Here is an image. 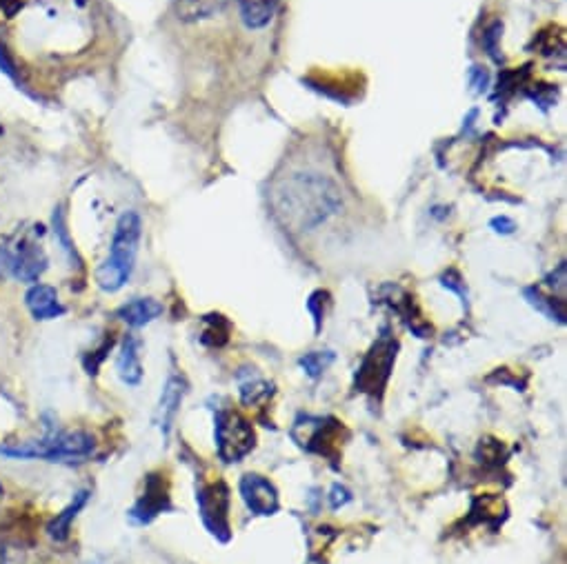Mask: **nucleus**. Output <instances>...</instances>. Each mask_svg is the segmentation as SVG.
Returning a JSON list of instances; mask_svg holds the SVG:
<instances>
[{"label": "nucleus", "instance_id": "nucleus-1", "mask_svg": "<svg viewBox=\"0 0 567 564\" xmlns=\"http://www.w3.org/2000/svg\"><path fill=\"white\" fill-rule=\"evenodd\" d=\"M278 218L296 231H310L343 207L341 191L321 174H294L274 191Z\"/></svg>", "mask_w": 567, "mask_h": 564}, {"label": "nucleus", "instance_id": "nucleus-2", "mask_svg": "<svg viewBox=\"0 0 567 564\" xmlns=\"http://www.w3.org/2000/svg\"><path fill=\"white\" fill-rule=\"evenodd\" d=\"M141 216L136 211H127L121 216L114 231L112 247H109V256L105 263L96 269V282L98 287L107 294L121 289L129 280L136 265L138 245H141Z\"/></svg>", "mask_w": 567, "mask_h": 564}, {"label": "nucleus", "instance_id": "nucleus-3", "mask_svg": "<svg viewBox=\"0 0 567 564\" xmlns=\"http://www.w3.org/2000/svg\"><path fill=\"white\" fill-rule=\"evenodd\" d=\"M94 451V438L85 431H49L43 440L23 445H0V456L16 460L83 462Z\"/></svg>", "mask_w": 567, "mask_h": 564}, {"label": "nucleus", "instance_id": "nucleus-4", "mask_svg": "<svg viewBox=\"0 0 567 564\" xmlns=\"http://www.w3.org/2000/svg\"><path fill=\"white\" fill-rule=\"evenodd\" d=\"M216 427H214V438H216V449L218 456L223 462H238L243 460L247 453L254 449V429L238 411L232 409H221L216 414Z\"/></svg>", "mask_w": 567, "mask_h": 564}, {"label": "nucleus", "instance_id": "nucleus-5", "mask_svg": "<svg viewBox=\"0 0 567 564\" xmlns=\"http://www.w3.org/2000/svg\"><path fill=\"white\" fill-rule=\"evenodd\" d=\"M196 502L205 527L221 542L230 540V491H227L225 482L216 480L210 485H201V489L196 491Z\"/></svg>", "mask_w": 567, "mask_h": 564}, {"label": "nucleus", "instance_id": "nucleus-6", "mask_svg": "<svg viewBox=\"0 0 567 564\" xmlns=\"http://www.w3.org/2000/svg\"><path fill=\"white\" fill-rule=\"evenodd\" d=\"M394 360H396V342L387 338L378 340L370 354H367V358L363 360L361 369H358L356 389L370 396L381 394L387 385V380H390Z\"/></svg>", "mask_w": 567, "mask_h": 564}, {"label": "nucleus", "instance_id": "nucleus-7", "mask_svg": "<svg viewBox=\"0 0 567 564\" xmlns=\"http://www.w3.org/2000/svg\"><path fill=\"white\" fill-rule=\"evenodd\" d=\"M238 489H241L245 507L250 509L254 516H274L278 511L276 487L267 478L258 476V473H247V476H243Z\"/></svg>", "mask_w": 567, "mask_h": 564}, {"label": "nucleus", "instance_id": "nucleus-8", "mask_svg": "<svg viewBox=\"0 0 567 564\" xmlns=\"http://www.w3.org/2000/svg\"><path fill=\"white\" fill-rule=\"evenodd\" d=\"M185 394H187V380L181 374H176V371L174 374H169L163 385V394L161 400H158V411H156V422L158 427H161L165 440L169 438V433H172Z\"/></svg>", "mask_w": 567, "mask_h": 564}, {"label": "nucleus", "instance_id": "nucleus-9", "mask_svg": "<svg viewBox=\"0 0 567 564\" xmlns=\"http://www.w3.org/2000/svg\"><path fill=\"white\" fill-rule=\"evenodd\" d=\"M167 507H169V496H167L165 480L161 476H156V473H152V476H147L143 498L138 500L136 507L132 509V518L138 522H149Z\"/></svg>", "mask_w": 567, "mask_h": 564}, {"label": "nucleus", "instance_id": "nucleus-10", "mask_svg": "<svg viewBox=\"0 0 567 564\" xmlns=\"http://www.w3.org/2000/svg\"><path fill=\"white\" fill-rule=\"evenodd\" d=\"M25 302L27 309L32 311V316L36 320H54L65 314V307L61 305V300H58L56 289L49 285H41V282L27 291Z\"/></svg>", "mask_w": 567, "mask_h": 564}, {"label": "nucleus", "instance_id": "nucleus-11", "mask_svg": "<svg viewBox=\"0 0 567 564\" xmlns=\"http://www.w3.org/2000/svg\"><path fill=\"white\" fill-rule=\"evenodd\" d=\"M47 267V258L41 249L36 245H23L21 249L12 254V265L9 271L16 278H21L23 282H36L43 276V271Z\"/></svg>", "mask_w": 567, "mask_h": 564}, {"label": "nucleus", "instance_id": "nucleus-12", "mask_svg": "<svg viewBox=\"0 0 567 564\" xmlns=\"http://www.w3.org/2000/svg\"><path fill=\"white\" fill-rule=\"evenodd\" d=\"M116 371H118V378H121L127 387L141 385L143 362H141V354H138L136 338L127 336L123 340V347L121 351H118V358H116Z\"/></svg>", "mask_w": 567, "mask_h": 564}, {"label": "nucleus", "instance_id": "nucleus-13", "mask_svg": "<svg viewBox=\"0 0 567 564\" xmlns=\"http://www.w3.org/2000/svg\"><path fill=\"white\" fill-rule=\"evenodd\" d=\"M163 314V305L154 298H134L118 309V318L129 327H145Z\"/></svg>", "mask_w": 567, "mask_h": 564}, {"label": "nucleus", "instance_id": "nucleus-14", "mask_svg": "<svg viewBox=\"0 0 567 564\" xmlns=\"http://www.w3.org/2000/svg\"><path fill=\"white\" fill-rule=\"evenodd\" d=\"M87 500H89V491H78L74 500L69 502V505L58 513V516L49 522V527H47V533H49V538L56 540V542H63L69 538V531H72V525H74V520L78 513H81L87 505Z\"/></svg>", "mask_w": 567, "mask_h": 564}, {"label": "nucleus", "instance_id": "nucleus-15", "mask_svg": "<svg viewBox=\"0 0 567 564\" xmlns=\"http://www.w3.org/2000/svg\"><path fill=\"white\" fill-rule=\"evenodd\" d=\"M278 0H238L243 23L250 29H261L274 18Z\"/></svg>", "mask_w": 567, "mask_h": 564}, {"label": "nucleus", "instance_id": "nucleus-16", "mask_svg": "<svg viewBox=\"0 0 567 564\" xmlns=\"http://www.w3.org/2000/svg\"><path fill=\"white\" fill-rule=\"evenodd\" d=\"M332 360H334L332 354H307L301 358V367L310 378H318L332 365Z\"/></svg>", "mask_w": 567, "mask_h": 564}, {"label": "nucleus", "instance_id": "nucleus-17", "mask_svg": "<svg viewBox=\"0 0 567 564\" xmlns=\"http://www.w3.org/2000/svg\"><path fill=\"white\" fill-rule=\"evenodd\" d=\"M227 0H185V9L189 16H212L214 12H218Z\"/></svg>", "mask_w": 567, "mask_h": 564}, {"label": "nucleus", "instance_id": "nucleus-18", "mask_svg": "<svg viewBox=\"0 0 567 564\" xmlns=\"http://www.w3.org/2000/svg\"><path fill=\"white\" fill-rule=\"evenodd\" d=\"M18 556H21L18 542L0 533V564H14Z\"/></svg>", "mask_w": 567, "mask_h": 564}, {"label": "nucleus", "instance_id": "nucleus-19", "mask_svg": "<svg viewBox=\"0 0 567 564\" xmlns=\"http://www.w3.org/2000/svg\"><path fill=\"white\" fill-rule=\"evenodd\" d=\"M527 296H534L532 305H534V307H539V309L543 311L545 302H543V298H541L539 291H527ZM550 305H554V300H550ZM545 314H547V316H550V318H559V322H565V316H563V314H559V311H556L554 307H552V309H545Z\"/></svg>", "mask_w": 567, "mask_h": 564}, {"label": "nucleus", "instance_id": "nucleus-20", "mask_svg": "<svg viewBox=\"0 0 567 564\" xmlns=\"http://www.w3.org/2000/svg\"><path fill=\"white\" fill-rule=\"evenodd\" d=\"M330 502H332V507L334 509H338V507H343L345 502H350V491L347 489H343V487H334L332 489V498H330Z\"/></svg>", "mask_w": 567, "mask_h": 564}, {"label": "nucleus", "instance_id": "nucleus-21", "mask_svg": "<svg viewBox=\"0 0 567 564\" xmlns=\"http://www.w3.org/2000/svg\"><path fill=\"white\" fill-rule=\"evenodd\" d=\"M0 67H3L9 76L16 78V69H14V63H12V56H9V52H7L3 43H0Z\"/></svg>", "mask_w": 567, "mask_h": 564}, {"label": "nucleus", "instance_id": "nucleus-22", "mask_svg": "<svg viewBox=\"0 0 567 564\" xmlns=\"http://www.w3.org/2000/svg\"><path fill=\"white\" fill-rule=\"evenodd\" d=\"M492 227H496V231H499V234H501V231H503V234H512V231H514V223H512L510 218H505V216L503 218H494Z\"/></svg>", "mask_w": 567, "mask_h": 564}, {"label": "nucleus", "instance_id": "nucleus-23", "mask_svg": "<svg viewBox=\"0 0 567 564\" xmlns=\"http://www.w3.org/2000/svg\"><path fill=\"white\" fill-rule=\"evenodd\" d=\"M3 500H5V487L0 485V502H3Z\"/></svg>", "mask_w": 567, "mask_h": 564}]
</instances>
